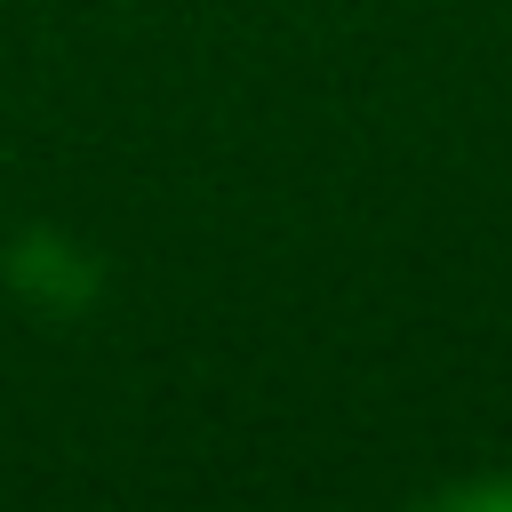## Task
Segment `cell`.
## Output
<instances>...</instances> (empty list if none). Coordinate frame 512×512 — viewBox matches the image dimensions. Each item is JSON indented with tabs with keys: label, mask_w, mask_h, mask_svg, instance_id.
<instances>
[{
	"label": "cell",
	"mask_w": 512,
	"mask_h": 512,
	"mask_svg": "<svg viewBox=\"0 0 512 512\" xmlns=\"http://www.w3.org/2000/svg\"><path fill=\"white\" fill-rule=\"evenodd\" d=\"M424 512H512V472H488V480H464V488H440Z\"/></svg>",
	"instance_id": "obj_1"
}]
</instances>
